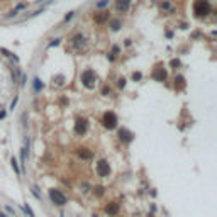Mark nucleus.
Masks as SVG:
<instances>
[{"label": "nucleus", "instance_id": "f257e3e1", "mask_svg": "<svg viewBox=\"0 0 217 217\" xmlns=\"http://www.w3.org/2000/svg\"><path fill=\"white\" fill-rule=\"evenodd\" d=\"M210 2L209 0H195L193 3V14L195 17H205L207 14H210Z\"/></svg>", "mask_w": 217, "mask_h": 217}, {"label": "nucleus", "instance_id": "f3484780", "mask_svg": "<svg viewBox=\"0 0 217 217\" xmlns=\"http://www.w3.org/2000/svg\"><path fill=\"white\" fill-rule=\"evenodd\" d=\"M34 88H36V90H41V88H43V83L39 82V78H36V80H34Z\"/></svg>", "mask_w": 217, "mask_h": 217}, {"label": "nucleus", "instance_id": "1a4fd4ad", "mask_svg": "<svg viewBox=\"0 0 217 217\" xmlns=\"http://www.w3.org/2000/svg\"><path fill=\"white\" fill-rule=\"evenodd\" d=\"M73 46H75L77 49L85 48V37H83V36H75V37H73Z\"/></svg>", "mask_w": 217, "mask_h": 217}, {"label": "nucleus", "instance_id": "20e7f679", "mask_svg": "<svg viewBox=\"0 0 217 217\" xmlns=\"http://www.w3.org/2000/svg\"><path fill=\"white\" fill-rule=\"evenodd\" d=\"M102 122H103V126H105L107 129H114L115 126H117V115H115L114 112H105Z\"/></svg>", "mask_w": 217, "mask_h": 217}, {"label": "nucleus", "instance_id": "39448f33", "mask_svg": "<svg viewBox=\"0 0 217 217\" xmlns=\"http://www.w3.org/2000/svg\"><path fill=\"white\" fill-rule=\"evenodd\" d=\"M97 173H98V177H109V173H110V166H109V163L105 160H100L97 163Z\"/></svg>", "mask_w": 217, "mask_h": 217}, {"label": "nucleus", "instance_id": "6e6552de", "mask_svg": "<svg viewBox=\"0 0 217 217\" xmlns=\"http://www.w3.org/2000/svg\"><path fill=\"white\" fill-rule=\"evenodd\" d=\"M153 78H154V80H158V82H165L166 80V70H163L161 66H160V68H156V70H154V73H153Z\"/></svg>", "mask_w": 217, "mask_h": 217}, {"label": "nucleus", "instance_id": "b1692460", "mask_svg": "<svg viewBox=\"0 0 217 217\" xmlns=\"http://www.w3.org/2000/svg\"><path fill=\"white\" fill-rule=\"evenodd\" d=\"M172 66H180V61H178V60H173V61H172Z\"/></svg>", "mask_w": 217, "mask_h": 217}, {"label": "nucleus", "instance_id": "9b49d317", "mask_svg": "<svg viewBox=\"0 0 217 217\" xmlns=\"http://www.w3.org/2000/svg\"><path fill=\"white\" fill-rule=\"evenodd\" d=\"M105 20H109V12H105V10L95 15V22H97V24H103Z\"/></svg>", "mask_w": 217, "mask_h": 217}, {"label": "nucleus", "instance_id": "393cba45", "mask_svg": "<svg viewBox=\"0 0 217 217\" xmlns=\"http://www.w3.org/2000/svg\"><path fill=\"white\" fill-rule=\"evenodd\" d=\"M56 83H58V85H61V83H63V77H58L56 78Z\"/></svg>", "mask_w": 217, "mask_h": 217}, {"label": "nucleus", "instance_id": "412c9836", "mask_svg": "<svg viewBox=\"0 0 217 217\" xmlns=\"http://www.w3.org/2000/svg\"><path fill=\"white\" fill-rule=\"evenodd\" d=\"M102 93H103V95H109V93H110V88H109V87H103Z\"/></svg>", "mask_w": 217, "mask_h": 217}, {"label": "nucleus", "instance_id": "f03ea898", "mask_svg": "<svg viewBox=\"0 0 217 217\" xmlns=\"http://www.w3.org/2000/svg\"><path fill=\"white\" fill-rule=\"evenodd\" d=\"M82 82L87 88H93L95 82H97V75H95V71H92V70H85V71L82 73Z\"/></svg>", "mask_w": 217, "mask_h": 217}, {"label": "nucleus", "instance_id": "4468645a", "mask_svg": "<svg viewBox=\"0 0 217 217\" xmlns=\"http://www.w3.org/2000/svg\"><path fill=\"white\" fill-rule=\"evenodd\" d=\"M175 87H177L178 90L185 88V78H183V77H177V78H175Z\"/></svg>", "mask_w": 217, "mask_h": 217}, {"label": "nucleus", "instance_id": "a878e982", "mask_svg": "<svg viewBox=\"0 0 217 217\" xmlns=\"http://www.w3.org/2000/svg\"><path fill=\"white\" fill-rule=\"evenodd\" d=\"M71 17H73V12H70V14H68V15H66V17H65V20H70Z\"/></svg>", "mask_w": 217, "mask_h": 217}, {"label": "nucleus", "instance_id": "ddd939ff", "mask_svg": "<svg viewBox=\"0 0 217 217\" xmlns=\"http://www.w3.org/2000/svg\"><path fill=\"white\" fill-rule=\"evenodd\" d=\"M78 156L83 158V160H90V158H92V153H90L87 148H80V149H78Z\"/></svg>", "mask_w": 217, "mask_h": 217}, {"label": "nucleus", "instance_id": "a211bd4d", "mask_svg": "<svg viewBox=\"0 0 217 217\" xmlns=\"http://www.w3.org/2000/svg\"><path fill=\"white\" fill-rule=\"evenodd\" d=\"M107 3H109V0H102V2H98V3H97V9H103V7L107 5Z\"/></svg>", "mask_w": 217, "mask_h": 217}, {"label": "nucleus", "instance_id": "7ed1b4c3", "mask_svg": "<svg viewBox=\"0 0 217 217\" xmlns=\"http://www.w3.org/2000/svg\"><path fill=\"white\" fill-rule=\"evenodd\" d=\"M49 198L53 200V204H56V205H60V207H63L66 204V197L60 190H54V188L49 190Z\"/></svg>", "mask_w": 217, "mask_h": 217}, {"label": "nucleus", "instance_id": "9d476101", "mask_svg": "<svg viewBox=\"0 0 217 217\" xmlns=\"http://www.w3.org/2000/svg\"><path fill=\"white\" fill-rule=\"evenodd\" d=\"M119 137H120V141H126V143L132 141V134L129 131H126V129H120L119 131Z\"/></svg>", "mask_w": 217, "mask_h": 217}, {"label": "nucleus", "instance_id": "4be33fe9", "mask_svg": "<svg viewBox=\"0 0 217 217\" xmlns=\"http://www.w3.org/2000/svg\"><path fill=\"white\" fill-rule=\"evenodd\" d=\"M132 78H134V80H141V73H134V75H132Z\"/></svg>", "mask_w": 217, "mask_h": 217}, {"label": "nucleus", "instance_id": "0eeeda50", "mask_svg": "<svg viewBox=\"0 0 217 217\" xmlns=\"http://www.w3.org/2000/svg\"><path fill=\"white\" fill-rule=\"evenodd\" d=\"M131 7V0H115V9L119 12H127Z\"/></svg>", "mask_w": 217, "mask_h": 217}, {"label": "nucleus", "instance_id": "cd10ccee", "mask_svg": "<svg viewBox=\"0 0 217 217\" xmlns=\"http://www.w3.org/2000/svg\"><path fill=\"white\" fill-rule=\"evenodd\" d=\"M39 2H41V0H39Z\"/></svg>", "mask_w": 217, "mask_h": 217}, {"label": "nucleus", "instance_id": "aec40b11", "mask_svg": "<svg viewBox=\"0 0 217 217\" xmlns=\"http://www.w3.org/2000/svg\"><path fill=\"white\" fill-rule=\"evenodd\" d=\"M126 87V78H119V88H124Z\"/></svg>", "mask_w": 217, "mask_h": 217}, {"label": "nucleus", "instance_id": "5701e85b", "mask_svg": "<svg viewBox=\"0 0 217 217\" xmlns=\"http://www.w3.org/2000/svg\"><path fill=\"white\" fill-rule=\"evenodd\" d=\"M95 190H97V193H98V195H102V193H103V188H102V187H97Z\"/></svg>", "mask_w": 217, "mask_h": 217}, {"label": "nucleus", "instance_id": "bb28decb", "mask_svg": "<svg viewBox=\"0 0 217 217\" xmlns=\"http://www.w3.org/2000/svg\"><path fill=\"white\" fill-rule=\"evenodd\" d=\"M0 217H7V215H3V214H0Z\"/></svg>", "mask_w": 217, "mask_h": 217}, {"label": "nucleus", "instance_id": "dca6fc26", "mask_svg": "<svg viewBox=\"0 0 217 217\" xmlns=\"http://www.w3.org/2000/svg\"><path fill=\"white\" fill-rule=\"evenodd\" d=\"M12 166H14V170L15 172H17V175H20V170H19V166H17V160H15V158H12Z\"/></svg>", "mask_w": 217, "mask_h": 217}, {"label": "nucleus", "instance_id": "423d86ee", "mask_svg": "<svg viewBox=\"0 0 217 217\" xmlns=\"http://www.w3.org/2000/svg\"><path fill=\"white\" fill-rule=\"evenodd\" d=\"M87 129H88V122L85 119H77V122H75V132L82 136L87 132Z\"/></svg>", "mask_w": 217, "mask_h": 217}, {"label": "nucleus", "instance_id": "2eb2a0df", "mask_svg": "<svg viewBox=\"0 0 217 217\" xmlns=\"http://www.w3.org/2000/svg\"><path fill=\"white\" fill-rule=\"evenodd\" d=\"M110 29L112 31H119L120 29V20L119 19H112L110 20Z\"/></svg>", "mask_w": 217, "mask_h": 217}, {"label": "nucleus", "instance_id": "f8f14e48", "mask_svg": "<svg viewBox=\"0 0 217 217\" xmlns=\"http://www.w3.org/2000/svg\"><path fill=\"white\" fill-rule=\"evenodd\" d=\"M105 212L110 215H115L119 212V204H109V205L105 207Z\"/></svg>", "mask_w": 217, "mask_h": 217}, {"label": "nucleus", "instance_id": "6ab92c4d", "mask_svg": "<svg viewBox=\"0 0 217 217\" xmlns=\"http://www.w3.org/2000/svg\"><path fill=\"white\" fill-rule=\"evenodd\" d=\"M24 210H26V214H29V217H34V214H32V210L29 209V205H24Z\"/></svg>", "mask_w": 217, "mask_h": 217}]
</instances>
